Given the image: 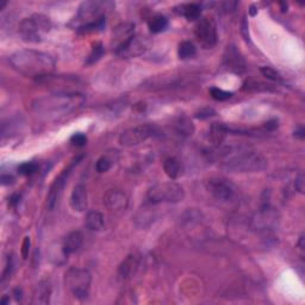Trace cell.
I'll list each match as a JSON object with an SVG mask.
<instances>
[{
    "instance_id": "obj_25",
    "label": "cell",
    "mask_w": 305,
    "mask_h": 305,
    "mask_svg": "<svg viewBox=\"0 0 305 305\" xmlns=\"http://www.w3.org/2000/svg\"><path fill=\"white\" fill-rule=\"evenodd\" d=\"M148 28L153 34H160L168 28V19L162 14H156L149 19Z\"/></svg>"
},
{
    "instance_id": "obj_22",
    "label": "cell",
    "mask_w": 305,
    "mask_h": 305,
    "mask_svg": "<svg viewBox=\"0 0 305 305\" xmlns=\"http://www.w3.org/2000/svg\"><path fill=\"white\" fill-rule=\"evenodd\" d=\"M104 216L99 211H88L85 217V225L91 231H99L104 227Z\"/></svg>"
},
{
    "instance_id": "obj_32",
    "label": "cell",
    "mask_w": 305,
    "mask_h": 305,
    "mask_svg": "<svg viewBox=\"0 0 305 305\" xmlns=\"http://www.w3.org/2000/svg\"><path fill=\"white\" fill-rule=\"evenodd\" d=\"M260 72H261V74H263L265 78L270 79V80H272V81H278V82L283 81L281 75L279 74L277 71L273 69V68H271V67H261L260 68Z\"/></svg>"
},
{
    "instance_id": "obj_11",
    "label": "cell",
    "mask_w": 305,
    "mask_h": 305,
    "mask_svg": "<svg viewBox=\"0 0 305 305\" xmlns=\"http://www.w3.org/2000/svg\"><path fill=\"white\" fill-rule=\"evenodd\" d=\"M205 186L207 192L220 202H230L238 192L234 182L224 178H211L206 181Z\"/></svg>"
},
{
    "instance_id": "obj_30",
    "label": "cell",
    "mask_w": 305,
    "mask_h": 305,
    "mask_svg": "<svg viewBox=\"0 0 305 305\" xmlns=\"http://www.w3.org/2000/svg\"><path fill=\"white\" fill-rule=\"evenodd\" d=\"M38 171V165L35 162H24L18 167V173L24 177H30Z\"/></svg>"
},
{
    "instance_id": "obj_2",
    "label": "cell",
    "mask_w": 305,
    "mask_h": 305,
    "mask_svg": "<svg viewBox=\"0 0 305 305\" xmlns=\"http://www.w3.org/2000/svg\"><path fill=\"white\" fill-rule=\"evenodd\" d=\"M86 97L78 92H57L34 100L32 111L43 120L55 121L80 109Z\"/></svg>"
},
{
    "instance_id": "obj_8",
    "label": "cell",
    "mask_w": 305,
    "mask_h": 305,
    "mask_svg": "<svg viewBox=\"0 0 305 305\" xmlns=\"http://www.w3.org/2000/svg\"><path fill=\"white\" fill-rule=\"evenodd\" d=\"M81 157L82 156L74 157L73 161L68 165V167H66L62 172H61V173L59 174V177L54 180L52 186H50L49 193H48V196H46V206H48L49 210L55 209V206L57 205V203H59L61 196H62L63 190H64V187H66L67 181L71 177L72 172H73L74 167L78 166V163L80 162Z\"/></svg>"
},
{
    "instance_id": "obj_17",
    "label": "cell",
    "mask_w": 305,
    "mask_h": 305,
    "mask_svg": "<svg viewBox=\"0 0 305 305\" xmlns=\"http://www.w3.org/2000/svg\"><path fill=\"white\" fill-rule=\"evenodd\" d=\"M147 48H148V41L145 37L135 36L130 43L121 53H118L117 55L122 57H135L145 53Z\"/></svg>"
},
{
    "instance_id": "obj_41",
    "label": "cell",
    "mask_w": 305,
    "mask_h": 305,
    "mask_svg": "<svg viewBox=\"0 0 305 305\" xmlns=\"http://www.w3.org/2000/svg\"><path fill=\"white\" fill-rule=\"evenodd\" d=\"M19 199H20V196L19 195H13L12 197H11L10 199V204L12 206H16L18 203H19Z\"/></svg>"
},
{
    "instance_id": "obj_7",
    "label": "cell",
    "mask_w": 305,
    "mask_h": 305,
    "mask_svg": "<svg viewBox=\"0 0 305 305\" xmlns=\"http://www.w3.org/2000/svg\"><path fill=\"white\" fill-rule=\"evenodd\" d=\"M92 275L84 268L72 267L64 275V284L72 295L79 300H84L89 295Z\"/></svg>"
},
{
    "instance_id": "obj_3",
    "label": "cell",
    "mask_w": 305,
    "mask_h": 305,
    "mask_svg": "<svg viewBox=\"0 0 305 305\" xmlns=\"http://www.w3.org/2000/svg\"><path fill=\"white\" fill-rule=\"evenodd\" d=\"M14 71L29 78H46L55 69V59L48 53L34 49L18 50L10 56Z\"/></svg>"
},
{
    "instance_id": "obj_23",
    "label": "cell",
    "mask_w": 305,
    "mask_h": 305,
    "mask_svg": "<svg viewBox=\"0 0 305 305\" xmlns=\"http://www.w3.org/2000/svg\"><path fill=\"white\" fill-rule=\"evenodd\" d=\"M163 171L171 180H175L181 173V163L179 159L174 156L168 157L163 162Z\"/></svg>"
},
{
    "instance_id": "obj_10",
    "label": "cell",
    "mask_w": 305,
    "mask_h": 305,
    "mask_svg": "<svg viewBox=\"0 0 305 305\" xmlns=\"http://www.w3.org/2000/svg\"><path fill=\"white\" fill-rule=\"evenodd\" d=\"M195 36L204 49L214 48L217 43V25L214 18H200L195 27Z\"/></svg>"
},
{
    "instance_id": "obj_9",
    "label": "cell",
    "mask_w": 305,
    "mask_h": 305,
    "mask_svg": "<svg viewBox=\"0 0 305 305\" xmlns=\"http://www.w3.org/2000/svg\"><path fill=\"white\" fill-rule=\"evenodd\" d=\"M157 129L152 124H142L137 127L127 129L120 136V145L127 148L138 146L147 139L157 135Z\"/></svg>"
},
{
    "instance_id": "obj_4",
    "label": "cell",
    "mask_w": 305,
    "mask_h": 305,
    "mask_svg": "<svg viewBox=\"0 0 305 305\" xmlns=\"http://www.w3.org/2000/svg\"><path fill=\"white\" fill-rule=\"evenodd\" d=\"M114 7L111 2L87 0L79 6L78 12L72 19L69 27L79 34H91L102 31L106 27V13Z\"/></svg>"
},
{
    "instance_id": "obj_45",
    "label": "cell",
    "mask_w": 305,
    "mask_h": 305,
    "mask_svg": "<svg viewBox=\"0 0 305 305\" xmlns=\"http://www.w3.org/2000/svg\"><path fill=\"white\" fill-rule=\"evenodd\" d=\"M6 303H7V298H6V297H4L3 300H2V304H3V305H5Z\"/></svg>"
},
{
    "instance_id": "obj_36",
    "label": "cell",
    "mask_w": 305,
    "mask_h": 305,
    "mask_svg": "<svg viewBox=\"0 0 305 305\" xmlns=\"http://www.w3.org/2000/svg\"><path fill=\"white\" fill-rule=\"evenodd\" d=\"M13 271V259L12 257H7V261H6V265H5V270L3 272V281L5 280L6 278H9L11 273H12Z\"/></svg>"
},
{
    "instance_id": "obj_37",
    "label": "cell",
    "mask_w": 305,
    "mask_h": 305,
    "mask_svg": "<svg viewBox=\"0 0 305 305\" xmlns=\"http://www.w3.org/2000/svg\"><path fill=\"white\" fill-rule=\"evenodd\" d=\"M295 187L297 191L299 193H304V189H305V178L304 174L300 173L298 177L296 178V182H295Z\"/></svg>"
},
{
    "instance_id": "obj_16",
    "label": "cell",
    "mask_w": 305,
    "mask_h": 305,
    "mask_svg": "<svg viewBox=\"0 0 305 305\" xmlns=\"http://www.w3.org/2000/svg\"><path fill=\"white\" fill-rule=\"evenodd\" d=\"M82 245H84V235H82L80 231L69 232V234L63 239L62 243H61L63 253L66 254L67 257L72 255V254L79 252V250L81 249Z\"/></svg>"
},
{
    "instance_id": "obj_19",
    "label": "cell",
    "mask_w": 305,
    "mask_h": 305,
    "mask_svg": "<svg viewBox=\"0 0 305 305\" xmlns=\"http://www.w3.org/2000/svg\"><path fill=\"white\" fill-rule=\"evenodd\" d=\"M228 134L229 130L227 125L221 123H214L209 129L207 139H209V142L214 148H220V146L223 143Z\"/></svg>"
},
{
    "instance_id": "obj_38",
    "label": "cell",
    "mask_w": 305,
    "mask_h": 305,
    "mask_svg": "<svg viewBox=\"0 0 305 305\" xmlns=\"http://www.w3.org/2000/svg\"><path fill=\"white\" fill-rule=\"evenodd\" d=\"M30 245H31L30 238L27 236V238L24 239L23 245H21V257H23V259H27V257H28L29 250H30Z\"/></svg>"
},
{
    "instance_id": "obj_12",
    "label": "cell",
    "mask_w": 305,
    "mask_h": 305,
    "mask_svg": "<svg viewBox=\"0 0 305 305\" xmlns=\"http://www.w3.org/2000/svg\"><path fill=\"white\" fill-rule=\"evenodd\" d=\"M135 36V24L127 21L117 25L111 36V48L116 54L121 53Z\"/></svg>"
},
{
    "instance_id": "obj_43",
    "label": "cell",
    "mask_w": 305,
    "mask_h": 305,
    "mask_svg": "<svg viewBox=\"0 0 305 305\" xmlns=\"http://www.w3.org/2000/svg\"><path fill=\"white\" fill-rule=\"evenodd\" d=\"M298 246H299L300 250H304V236H300L299 242H298Z\"/></svg>"
},
{
    "instance_id": "obj_44",
    "label": "cell",
    "mask_w": 305,
    "mask_h": 305,
    "mask_svg": "<svg viewBox=\"0 0 305 305\" xmlns=\"http://www.w3.org/2000/svg\"><path fill=\"white\" fill-rule=\"evenodd\" d=\"M256 12H257V10H255V6H254V5L250 6V10H249L250 16H255Z\"/></svg>"
},
{
    "instance_id": "obj_21",
    "label": "cell",
    "mask_w": 305,
    "mask_h": 305,
    "mask_svg": "<svg viewBox=\"0 0 305 305\" xmlns=\"http://www.w3.org/2000/svg\"><path fill=\"white\" fill-rule=\"evenodd\" d=\"M138 267V259L137 256L131 254L125 259L123 263L121 264V266L118 267V275L121 279H128L130 278L132 274L135 273V271Z\"/></svg>"
},
{
    "instance_id": "obj_24",
    "label": "cell",
    "mask_w": 305,
    "mask_h": 305,
    "mask_svg": "<svg viewBox=\"0 0 305 305\" xmlns=\"http://www.w3.org/2000/svg\"><path fill=\"white\" fill-rule=\"evenodd\" d=\"M177 9L178 13H180L184 16L187 20H196L199 19L200 14H202V6L198 5V4H184V5H180Z\"/></svg>"
},
{
    "instance_id": "obj_20",
    "label": "cell",
    "mask_w": 305,
    "mask_h": 305,
    "mask_svg": "<svg viewBox=\"0 0 305 305\" xmlns=\"http://www.w3.org/2000/svg\"><path fill=\"white\" fill-rule=\"evenodd\" d=\"M50 295H52V286H50V283L48 280L39 281L34 291L32 304H39V305L49 304Z\"/></svg>"
},
{
    "instance_id": "obj_35",
    "label": "cell",
    "mask_w": 305,
    "mask_h": 305,
    "mask_svg": "<svg viewBox=\"0 0 305 305\" xmlns=\"http://www.w3.org/2000/svg\"><path fill=\"white\" fill-rule=\"evenodd\" d=\"M216 114V111L214 109H210V107H206V109H202L198 112L196 113V117L199 118V120H207V118L214 117Z\"/></svg>"
},
{
    "instance_id": "obj_27",
    "label": "cell",
    "mask_w": 305,
    "mask_h": 305,
    "mask_svg": "<svg viewBox=\"0 0 305 305\" xmlns=\"http://www.w3.org/2000/svg\"><path fill=\"white\" fill-rule=\"evenodd\" d=\"M196 54H197V49L192 42L184 41L179 44V48H178L179 59L190 60L192 59V57H195Z\"/></svg>"
},
{
    "instance_id": "obj_40",
    "label": "cell",
    "mask_w": 305,
    "mask_h": 305,
    "mask_svg": "<svg viewBox=\"0 0 305 305\" xmlns=\"http://www.w3.org/2000/svg\"><path fill=\"white\" fill-rule=\"evenodd\" d=\"M13 182V178L11 175H3L2 177V184L3 185H10Z\"/></svg>"
},
{
    "instance_id": "obj_6",
    "label": "cell",
    "mask_w": 305,
    "mask_h": 305,
    "mask_svg": "<svg viewBox=\"0 0 305 305\" xmlns=\"http://www.w3.org/2000/svg\"><path fill=\"white\" fill-rule=\"evenodd\" d=\"M185 191L181 185L170 181L152 186L147 192V200L153 205L156 204H174L184 199Z\"/></svg>"
},
{
    "instance_id": "obj_31",
    "label": "cell",
    "mask_w": 305,
    "mask_h": 305,
    "mask_svg": "<svg viewBox=\"0 0 305 305\" xmlns=\"http://www.w3.org/2000/svg\"><path fill=\"white\" fill-rule=\"evenodd\" d=\"M209 92L211 97H213L215 100H218V102H224V100L230 99L232 97V92L224 91V89L218 87H211Z\"/></svg>"
},
{
    "instance_id": "obj_29",
    "label": "cell",
    "mask_w": 305,
    "mask_h": 305,
    "mask_svg": "<svg viewBox=\"0 0 305 305\" xmlns=\"http://www.w3.org/2000/svg\"><path fill=\"white\" fill-rule=\"evenodd\" d=\"M243 89H245V91H255V92L271 91V85L253 80V79H249V80H247L245 84H243Z\"/></svg>"
},
{
    "instance_id": "obj_13",
    "label": "cell",
    "mask_w": 305,
    "mask_h": 305,
    "mask_svg": "<svg viewBox=\"0 0 305 305\" xmlns=\"http://www.w3.org/2000/svg\"><path fill=\"white\" fill-rule=\"evenodd\" d=\"M129 198L122 190L112 189L109 190L104 195V205L111 213H121L128 207Z\"/></svg>"
},
{
    "instance_id": "obj_5",
    "label": "cell",
    "mask_w": 305,
    "mask_h": 305,
    "mask_svg": "<svg viewBox=\"0 0 305 305\" xmlns=\"http://www.w3.org/2000/svg\"><path fill=\"white\" fill-rule=\"evenodd\" d=\"M52 30V20L41 13L24 18L18 25V34L27 43H41Z\"/></svg>"
},
{
    "instance_id": "obj_18",
    "label": "cell",
    "mask_w": 305,
    "mask_h": 305,
    "mask_svg": "<svg viewBox=\"0 0 305 305\" xmlns=\"http://www.w3.org/2000/svg\"><path fill=\"white\" fill-rule=\"evenodd\" d=\"M87 190L84 185L79 184L73 189L71 196V206L74 211L82 213L87 209Z\"/></svg>"
},
{
    "instance_id": "obj_33",
    "label": "cell",
    "mask_w": 305,
    "mask_h": 305,
    "mask_svg": "<svg viewBox=\"0 0 305 305\" xmlns=\"http://www.w3.org/2000/svg\"><path fill=\"white\" fill-rule=\"evenodd\" d=\"M112 166V161H111L107 156L99 157L98 161L96 163V170L98 173H106Z\"/></svg>"
},
{
    "instance_id": "obj_26",
    "label": "cell",
    "mask_w": 305,
    "mask_h": 305,
    "mask_svg": "<svg viewBox=\"0 0 305 305\" xmlns=\"http://www.w3.org/2000/svg\"><path fill=\"white\" fill-rule=\"evenodd\" d=\"M175 129L182 136H192L193 132H195V125H193L190 118L185 116L179 117L177 123H175Z\"/></svg>"
},
{
    "instance_id": "obj_34",
    "label": "cell",
    "mask_w": 305,
    "mask_h": 305,
    "mask_svg": "<svg viewBox=\"0 0 305 305\" xmlns=\"http://www.w3.org/2000/svg\"><path fill=\"white\" fill-rule=\"evenodd\" d=\"M71 142L77 147H84L86 142H87V137L84 134H81V132H78V134H74L72 136Z\"/></svg>"
},
{
    "instance_id": "obj_28",
    "label": "cell",
    "mask_w": 305,
    "mask_h": 305,
    "mask_svg": "<svg viewBox=\"0 0 305 305\" xmlns=\"http://www.w3.org/2000/svg\"><path fill=\"white\" fill-rule=\"evenodd\" d=\"M103 55H104V45H103V43H100V42L96 43V44L92 46L91 53L88 54L87 57H86L85 66H92V64L97 63L100 59H102Z\"/></svg>"
},
{
    "instance_id": "obj_15",
    "label": "cell",
    "mask_w": 305,
    "mask_h": 305,
    "mask_svg": "<svg viewBox=\"0 0 305 305\" xmlns=\"http://www.w3.org/2000/svg\"><path fill=\"white\" fill-rule=\"evenodd\" d=\"M182 79L184 78L179 77V75H160V77L149 79V80L146 82V87L150 89H165L174 87V86L180 84Z\"/></svg>"
},
{
    "instance_id": "obj_42",
    "label": "cell",
    "mask_w": 305,
    "mask_h": 305,
    "mask_svg": "<svg viewBox=\"0 0 305 305\" xmlns=\"http://www.w3.org/2000/svg\"><path fill=\"white\" fill-rule=\"evenodd\" d=\"M14 295H16L17 300H20V299H21V291H20L19 289H16V290H14Z\"/></svg>"
},
{
    "instance_id": "obj_39",
    "label": "cell",
    "mask_w": 305,
    "mask_h": 305,
    "mask_svg": "<svg viewBox=\"0 0 305 305\" xmlns=\"http://www.w3.org/2000/svg\"><path fill=\"white\" fill-rule=\"evenodd\" d=\"M241 32L243 35V37L247 42H249V30H248V23H247L246 18H243L242 20V25H241Z\"/></svg>"
},
{
    "instance_id": "obj_1",
    "label": "cell",
    "mask_w": 305,
    "mask_h": 305,
    "mask_svg": "<svg viewBox=\"0 0 305 305\" xmlns=\"http://www.w3.org/2000/svg\"><path fill=\"white\" fill-rule=\"evenodd\" d=\"M216 149L213 157L222 170L230 173H257L268 166L264 154L249 146L230 145Z\"/></svg>"
},
{
    "instance_id": "obj_14",
    "label": "cell",
    "mask_w": 305,
    "mask_h": 305,
    "mask_svg": "<svg viewBox=\"0 0 305 305\" xmlns=\"http://www.w3.org/2000/svg\"><path fill=\"white\" fill-rule=\"evenodd\" d=\"M223 57L224 66L227 69L234 72L236 74H241L246 71L245 59L235 45H228Z\"/></svg>"
}]
</instances>
